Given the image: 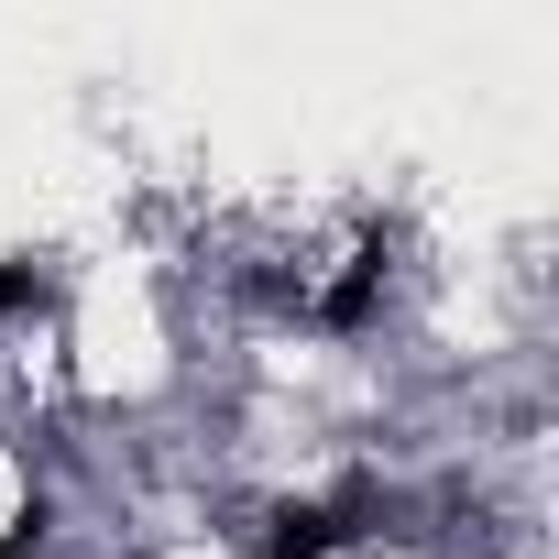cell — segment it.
<instances>
[{
  "instance_id": "6da1fadb",
  "label": "cell",
  "mask_w": 559,
  "mask_h": 559,
  "mask_svg": "<svg viewBox=\"0 0 559 559\" xmlns=\"http://www.w3.org/2000/svg\"><path fill=\"white\" fill-rule=\"evenodd\" d=\"M341 537H352V504H274L263 559H330Z\"/></svg>"
},
{
  "instance_id": "7a4b0ae2",
  "label": "cell",
  "mask_w": 559,
  "mask_h": 559,
  "mask_svg": "<svg viewBox=\"0 0 559 559\" xmlns=\"http://www.w3.org/2000/svg\"><path fill=\"white\" fill-rule=\"evenodd\" d=\"M45 308H56V274L34 252H12V263H0V319H45Z\"/></svg>"
},
{
  "instance_id": "3957f363",
  "label": "cell",
  "mask_w": 559,
  "mask_h": 559,
  "mask_svg": "<svg viewBox=\"0 0 559 559\" xmlns=\"http://www.w3.org/2000/svg\"><path fill=\"white\" fill-rule=\"evenodd\" d=\"M0 559H34V526H23V537H0Z\"/></svg>"
}]
</instances>
